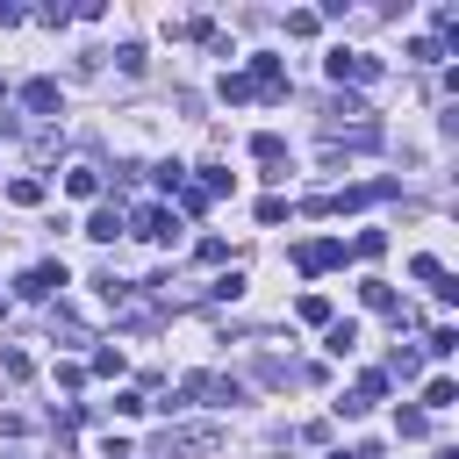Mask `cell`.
<instances>
[{"label": "cell", "instance_id": "6da1fadb", "mask_svg": "<svg viewBox=\"0 0 459 459\" xmlns=\"http://www.w3.org/2000/svg\"><path fill=\"white\" fill-rule=\"evenodd\" d=\"M222 445H230V430H222V423H179V430H165V437H158V452H151V459H215Z\"/></svg>", "mask_w": 459, "mask_h": 459}, {"label": "cell", "instance_id": "7a4b0ae2", "mask_svg": "<svg viewBox=\"0 0 459 459\" xmlns=\"http://www.w3.org/2000/svg\"><path fill=\"white\" fill-rule=\"evenodd\" d=\"M129 237H143V244H172V237H179V208H165V201L136 208V215H129Z\"/></svg>", "mask_w": 459, "mask_h": 459}, {"label": "cell", "instance_id": "3957f363", "mask_svg": "<svg viewBox=\"0 0 459 459\" xmlns=\"http://www.w3.org/2000/svg\"><path fill=\"white\" fill-rule=\"evenodd\" d=\"M394 194V179H366V186H337V194H323V208L330 215H351V208H373V201H387Z\"/></svg>", "mask_w": 459, "mask_h": 459}, {"label": "cell", "instance_id": "277c9868", "mask_svg": "<svg viewBox=\"0 0 459 459\" xmlns=\"http://www.w3.org/2000/svg\"><path fill=\"white\" fill-rule=\"evenodd\" d=\"M323 72H330L337 86H344V79H380V57H366V50H330Z\"/></svg>", "mask_w": 459, "mask_h": 459}, {"label": "cell", "instance_id": "5b68a950", "mask_svg": "<svg viewBox=\"0 0 459 459\" xmlns=\"http://www.w3.org/2000/svg\"><path fill=\"white\" fill-rule=\"evenodd\" d=\"M294 265H301V273H330V265H344V244H337V237H316V244H294Z\"/></svg>", "mask_w": 459, "mask_h": 459}, {"label": "cell", "instance_id": "8992f818", "mask_svg": "<svg viewBox=\"0 0 459 459\" xmlns=\"http://www.w3.org/2000/svg\"><path fill=\"white\" fill-rule=\"evenodd\" d=\"M244 79H251V93H273V100L287 93V65H280V57H251Z\"/></svg>", "mask_w": 459, "mask_h": 459}, {"label": "cell", "instance_id": "52a82bcc", "mask_svg": "<svg viewBox=\"0 0 459 459\" xmlns=\"http://www.w3.org/2000/svg\"><path fill=\"white\" fill-rule=\"evenodd\" d=\"M14 287H22V294H29V301H50V294H57V287H65V265H29V273H22V280H14Z\"/></svg>", "mask_w": 459, "mask_h": 459}, {"label": "cell", "instance_id": "ba28073f", "mask_svg": "<svg viewBox=\"0 0 459 459\" xmlns=\"http://www.w3.org/2000/svg\"><path fill=\"white\" fill-rule=\"evenodd\" d=\"M22 108H29V115H57V108H65L57 79H29V86H22Z\"/></svg>", "mask_w": 459, "mask_h": 459}, {"label": "cell", "instance_id": "9c48e42d", "mask_svg": "<svg viewBox=\"0 0 459 459\" xmlns=\"http://www.w3.org/2000/svg\"><path fill=\"white\" fill-rule=\"evenodd\" d=\"M122 230H129V215H122V208H115V201H108V208H93V215H86V237H93V244H115V237H122Z\"/></svg>", "mask_w": 459, "mask_h": 459}, {"label": "cell", "instance_id": "30bf717a", "mask_svg": "<svg viewBox=\"0 0 459 459\" xmlns=\"http://www.w3.org/2000/svg\"><path fill=\"white\" fill-rule=\"evenodd\" d=\"M251 158H258V165H280V158H287V136H280V129H258V136H251Z\"/></svg>", "mask_w": 459, "mask_h": 459}, {"label": "cell", "instance_id": "8fae6325", "mask_svg": "<svg viewBox=\"0 0 459 459\" xmlns=\"http://www.w3.org/2000/svg\"><path fill=\"white\" fill-rule=\"evenodd\" d=\"M351 344H359L351 323H323V351H330V359H351Z\"/></svg>", "mask_w": 459, "mask_h": 459}, {"label": "cell", "instance_id": "7c38bea8", "mask_svg": "<svg viewBox=\"0 0 459 459\" xmlns=\"http://www.w3.org/2000/svg\"><path fill=\"white\" fill-rule=\"evenodd\" d=\"M65 194L93 201V194H100V172H93V165H72V172H65Z\"/></svg>", "mask_w": 459, "mask_h": 459}, {"label": "cell", "instance_id": "4fadbf2b", "mask_svg": "<svg viewBox=\"0 0 459 459\" xmlns=\"http://www.w3.org/2000/svg\"><path fill=\"white\" fill-rule=\"evenodd\" d=\"M359 301L380 308V316H394V287H387V280H359Z\"/></svg>", "mask_w": 459, "mask_h": 459}, {"label": "cell", "instance_id": "5bb4252c", "mask_svg": "<svg viewBox=\"0 0 459 459\" xmlns=\"http://www.w3.org/2000/svg\"><path fill=\"white\" fill-rule=\"evenodd\" d=\"M0 373H7V380H29V373H36V359H29L22 344H7V351H0Z\"/></svg>", "mask_w": 459, "mask_h": 459}, {"label": "cell", "instance_id": "9a60e30c", "mask_svg": "<svg viewBox=\"0 0 459 459\" xmlns=\"http://www.w3.org/2000/svg\"><path fill=\"white\" fill-rule=\"evenodd\" d=\"M416 373H423V351H409V344H402V351L387 359V380H416Z\"/></svg>", "mask_w": 459, "mask_h": 459}, {"label": "cell", "instance_id": "2e32d148", "mask_svg": "<svg viewBox=\"0 0 459 459\" xmlns=\"http://www.w3.org/2000/svg\"><path fill=\"white\" fill-rule=\"evenodd\" d=\"M452 402H459V387H452V380H445V373H437V380H430V387H423V416H430V409H452Z\"/></svg>", "mask_w": 459, "mask_h": 459}, {"label": "cell", "instance_id": "e0dca14e", "mask_svg": "<svg viewBox=\"0 0 459 459\" xmlns=\"http://www.w3.org/2000/svg\"><path fill=\"white\" fill-rule=\"evenodd\" d=\"M115 72H122V79H143V43H122V50H115Z\"/></svg>", "mask_w": 459, "mask_h": 459}, {"label": "cell", "instance_id": "ac0fdd59", "mask_svg": "<svg viewBox=\"0 0 459 459\" xmlns=\"http://www.w3.org/2000/svg\"><path fill=\"white\" fill-rule=\"evenodd\" d=\"M423 351H430V359H452V351H459V330H452V323H445V330H430V337H423Z\"/></svg>", "mask_w": 459, "mask_h": 459}, {"label": "cell", "instance_id": "d6986e66", "mask_svg": "<svg viewBox=\"0 0 459 459\" xmlns=\"http://www.w3.org/2000/svg\"><path fill=\"white\" fill-rule=\"evenodd\" d=\"M423 430H430L423 409H394V437H423Z\"/></svg>", "mask_w": 459, "mask_h": 459}, {"label": "cell", "instance_id": "ffe728a7", "mask_svg": "<svg viewBox=\"0 0 459 459\" xmlns=\"http://www.w3.org/2000/svg\"><path fill=\"white\" fill-rule=\"evenodd\" d=\"M7 201H14V208H36V201H43V179H14Z\"/></svg>", "mask_w": 459, "mask_h": 459}, {"label": "cell", "instance_id": "44dd1931", "mask_svg": "<svg viewBox=\"0 0 459 459\" xmlns=\"http://www.w3.org/2000/svg\"><path fill=\"white\" fill-rule=\"evenodd\" d=\"M208 201H215V194H208V186H201V179H186V186H179V208H186V215H201V208H208Z\"/></svg>", "mask_w": 459, "mask_h": 459}, {"label": "cell", "instance_id": "7402d4cb", "mask_svg": "<svg viewBox=\"0 0 459 459\" xmlns=\"http://www.w3.org/2000/svg\"><path fill=\"white\" fill-rule=\"evenodd\" d=\"M93 373H100V380H122V351L100 344V351H93Z\"/></svg>", "mask_w": 459, "mask_h": 459}, {"label": "cell", "instance_id": "603a6c76", "mask_svg": "<svg viewBox=\"0 0 459 459\" xmlns=\"http://www.w3.org/2000/svg\"><path fill=\"white\" fill-rule=\"evenodd\" d=\"M409 57H416V65H437V57H445V43H437V36H416V43H409Z\"/></svg>", "mask_w": 459, "mask_h": 459}, {"label": "cell", "instance_id": "cb8c5ba5", "mask_svg": "<svg viewBox=\"0 0 459 459\" xmlns=\"http://www.w3.org/2000/svg\"><path fill=\"white\" fill-rule=\"evenodd\" d=\"M222 100H230V108L251 100V79H244V72H222Z\"/></svg>", "mask_w": 459, "mask_h": 459}, {"label": "cell", "instance_id": "d4e9b609", "mask_svg": "<svg viewBox=\"0 0 459 459\" xmlns=\"http://www.w3.org/2000/svg\"><path fill=\"white\" fill-rule=\"evenodd\" d=\"M208 294H215V301H237V294H244V273H237V265H230V273H222V280H215V287H208Z\"/></svg>", "mask_w": 459, "mask_h": 459}, {"label": "cell", "instance_id": "484cf974", "mask_svg": "<svg viewBox=\"0 0 459 459\" xmlns=\"http://www.w3.org/2000/svg\"><path fill=\"white\" fill-rule=\"evenodd\" d=\"M294 316H301V323H330V301H323V294H301V308H294Z\"/></svg>", "mask_w": 459, "mask_h": 459}, {"label": "cell", "instance_id": "4316f807", "mask_svg": "<svg viewBox=\"0 0 459 459\" xmlns=\"http://www.w3.org/2000/svg\"><path fill=\"white\" fill-rule=\"evenodd\" d=\"M351 251H359V258H380V251H387V237H380V230H359V244H351Z\"/></svg>", "mask_w": 459, "mask_h": 459}, {"label": "cell", "instance_id": "83f0119b", "mask_svg": "<svg viewBox=\"0 0 459 459\" xmlns=\"http://www.w3.org/2000/svg\"><path fill=\"white\" fill-rule=\"evenodd\" d=\"M194 258H201V265H222V258H230V244H222V237H201V251H194Z\"/></svg>", "mask_w": 459, "mask_h": 459}, {"label": "cell", "instance_id": "f1b7e54d", "mask_svg": "<svg viewBox=\"0 0 459 459\" xmlns=\"http://www.w3.org/2000/svg\"><path fill=\"white\" fill-rule=\"evenodd\" d=\"M409 273H416V280H430V287H437V280H445V265H437V258H430V251H423V258H409Z\"/></svg>", "mask_w": 459, "mask_h": 459}, {"label": "cell", "instance_id": "f546056e", "mask_svg": "<svg viewBox=\"0 0 459 459\" xmlns=\"http://www.w3.org/2000/svg\"><path fill=\"white\" fill-rule=\"evenodd\" d=\"M100 459H136V452H129L122 437H108V452H100Z\"/></svg>", "mask_w": 459, "mask_h": 459}, {"label": "cell", "instance_id": "4dcf8cb0", "mask_svg": "<svg viewBox=\"0 0 459 459\" xmlns=\"http://www.w3.org/2000/svg\"><path fill=\"white\" fill-rule=\"evenodd\" d=\"M14 22H22V7H7V0H0V29H14Z\"/></svg>", "mask_w": 459, "mask_h": 459}, {"label": "cell", "instance_id": "1f68e13d", "mask_svg": "<svg viewBox=\"0 0 459 459\" xmlns=\"http://www.w3.org/2000/svg\"><path fill=\"white\" fill-rule=\"evenodd\" d=\"M0 93H7V79H0Z\"/></svg>", "mask_w": 459, "mask_h": 459}]
</instances>
